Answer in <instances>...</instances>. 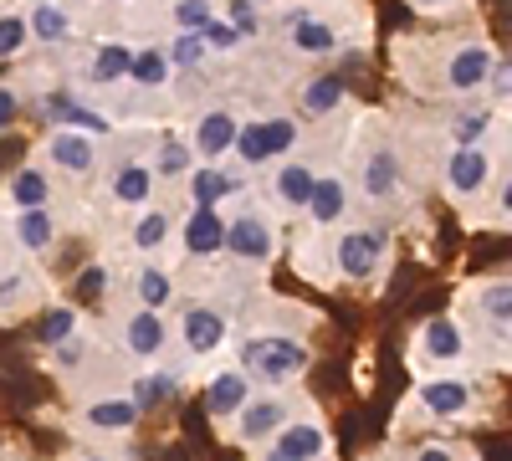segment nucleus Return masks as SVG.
<instances>
[{
	"label": "nucleus",
	"mask_w": 512,
	"mask_h": 461,
	"mask_svg": "<svg viewBox=\"0 0 512 461\" xmlns=\"http://www.w3.org/2000/svg\"><path fill=\"white\" fill-rule=\"evenodd\" d=\"M226 251L236 262H267L272 251H277V236H272V226L262 221V216H236V221H226Z\"/></svg>",
	"instance_id": "nucleus-9"
},
{
	"label": "nucleus",
	"mask_w": 512,
	"mask_h": 461,
	"mask_svg": "<svg viewBox=\"0 0 512 461\" xmlns=\"http://www.w3.org/2000/svg\"><path fill=\"white\" fill-rule=\"evenodd\" d=\"M246 400H251V380H246L241 369H221L216 380L205 385V410L216 415V421H231Z\"/></svg>",
	"instance_id": "nucleus-19"
},
{
	"label": "nucleus",
	"mask_w": 512,
	"mask_h": 461,
	"mask_svg": "<svg viewBox=\"0 0 512 461\" xmlns=\"http://www.w3.org/2000/svg\"><path fill=\"white\" fill-rule=\"evenodd\" d=\"M482 318H487V328L497 333V339H507V323H512V287H507V277H492L487 287H482Z\"/></svg>",
	"instance_id": "nucleus-28"
},
{
	"label": "nucleus",
	"mask_w": 512,
	"mask_h": 461,
	"mask_svg": "<svg viewBox=\"0 0 512 461\" xmlns=\"http://www.w3.org/2000/svg\"><path fill=\"white\" fill-rule=\"evenodd\" d=\"M241 374L246 380H262V385H287V380H297V374L308 369V344L303 339H287V333H272V339H251L246 349H241Z\"/></svg>",
	"instance_id": "nucleus-1"
},
{
	"label": "nucleus",
	"mask_w": 512,
	"mask_h": 461,
	"mask_svg": "<svg viewBox=\"0 0 512 461\" xmlns=\"http://www.w3.org/2000/svg\"><path fill=\"white\" fill-rule=\"evenodd\" d=\"M384 262H390V236H384L379 226H354L333 246V267L349 282H374L384 272Z\"/></svg>",
	"instance_id": "nucleus-2"
},
{
	"label": "nucleus",
	"mask_w": 512,
	"mask_h": 461,
	"mask_svg": "<svg viewBox=\"0 0 512 461\" xmlns=\"http://www.w3.org/2000/svg\"><path fill=\"white\" fill-rule=\"evenodd\" d=\"M88 354H93V339L77 328L67 344H57V369H82V359H88Z\"/></svg>",
	"instance_id": "nucleus-41"
},
{
	"label": "nucleus",
	"mask_w": 512,
	"mask_h": 461,
	"mask_svg": "<svg viewBox=\"0 0 512 461\" xmlns=\"http://www.w3.org/2000/svg\"><path fill=\"white\" fill-rule=\"evenodd\" d=\"M492 47L487 41H456V47L446 52V62H441V82H446V93H456V98H466V93H482L487 88V72H492Z\"/></svg>",
	"instance_id": "nucleus-3"
},
{
	"label": "nucleus",
	"mask_w": 512,
	"mask_h": 461,
	"mask_svg": "<svg viewBox=\"0 0 512 461\" xmlns=\"http://www.w3.org/2000/svg\"><path fill=\"white\" fill-rule=\"evenodd\" d=\"M492 123H497V113H492V108L456 113V123H451V149H472V144H482V139L492 134Z\"/></svg>",
	"instance_id": "nucleus-31"
},
{
	"label": "nucleus",
	"mask_w": 512,
	"mask_h": 461,
	"mask_svg": "<svg viewBox=\"0 0 512 461\" xmlns=\"http://www.w3.org/2000/svg\"><path fill=\"white\" fill-rule=\"evenodd\" d=\"M26 292H31V277H26V272L0 277V313H16V308L26 303Z\"/></svg>",
	"instance_id": "nucleus-42"
},
{
	"label": "nucleus",
	"mask_w": 512,
	"mask_h": 461,
	"mask_svg": "<svg viewBox=\"0 0 512 461\" xmlns=\"http://www.w3.org/2000/svg\"><path fill=\"white\" fill-rule=\"evenodd\" d=\"M359 185H364V195L369 200H395V190H400V154L395 149H369L364 159H359Z\"/></svg>",
	"instance_id": "nucleus-17"
},
{
	"label": "nucleus",
	"mask_w": 512,
	"mask_h": 461,
	"mask_svg": "<svg viewBox=\"0 0 512 461\" xmlns=\"http://www.w3.org/2000/svg\"><path fill=\"white\" fill-rule=\"evenodd\" d=\"M205 36L200 31H180L175 41H169V47H164V62H169V72H175V67H185V72H195V67H205Z\"/></svg>",
	"instance_id": "nucleus-34"
},
{
	"label": "nucleus",
	"mask_w": 512,
	"mask_h": 461,
	"mask_svg": "<svg viewBox=\"0 0 512 461\" xmlns=\"http://www.w3.org/2000/svg\"><path fill=\"white\" fill-rule=\"evenodd\" d=\"M82 461H113V456H82Z\"/></svg>",
	"instance_id": "nucleus-49"
},
{
	"label": "nucleus",
	"mask_w": 512,
	"mask_h": 461,
	"mask_svg": "<svg viewBox=\"0 0 512 461\" xmlns=\"http://www.w3.org/2000/svg\"><path fill=\"white\" fill-rule=\"evenodd\" d=\"M272 446H282V451H292V456H303V461H323L328 436H323L318 421H287V426L272 436Z\"/></svg>",
	"instance_id": "nucleus-24"
},
{
	"label": "nucleus",
	"mask_w": 512,
	"mask_h": 461,
	"mask_svg": "<svg viewBox=\"0 0 512 461\" xmlns=\"http://www.w3.org/2000/svg\"><path fill=\"white\" fill-rule=\"evenodd\" d=\"M420 11H446V6H456V0H415Z\"/></svg>",
	"instance_id": "nucleus-48"
},
{
	"label": "nucleus",
	"mask_w": 512,
	"mask_h": 461,
	"mask_svg": "<svg viewBox=\"0 0 512 461\" xmlns=\"http://www.w3.org/2000/svg\"><path fill=\"white\" fill-rule=\"evenodd\" d=\"M16 118H21V93L16 88H0V129H11Z\"/></svg>",
	"instance_id": "nucleus-45"
},
{
	"label": "nucleus",
	"mask_w": 512,
	"mask_h": 461,
	"mask_svg": "<svg viewBox=\"0 0 512 461\" xmlns=\"http://www.w3.org/2000/svg\"><path fill=\"white\" fill-rule=\"evenodd\" d=\"M344 98H349V82H344V77H333V72H323V77H308V88H303V113H313V118H328V113H338V108H344Z\"/></svg>",
	"instance_id": "nucleus-26"
},
{
	"label": "nucleus",
	"mask_w": 512,
	"mask_h": 461,
	"mask_svg": "<svg viewBox=\"0 0 512 461\" xmlns=\"http://www.w3.org/2000/svg\"><path fill=\"white\" fill-rule=\"evenodd\" d=\"M154 170L144 159H118V170H113V180H108V190H113V200L118 205H128V211H149V200H154Z\"/></svg>",
	"instance_id": "nucleus-15"
},
{
	"label": "nucleus",
	"mask_w": 512,
	"mask_h": 461,
	"mask_svg": "<svg viewBox=\"0 0 512 461\" xmlns=\"http://www.w3.org/2000/svg\"><path fill=\"white\" fill-rule=\"evenodd\" d=\"M251 6H272V0H251Z\"/></svg>",
	"instance_id": "nucleus-50"
},
{
	"label": "nucleus",
	"mask_w": 512,
	"mask_h": 461,
	"mask_svg": "<svg viewBox=\"0 0 512 461\" xmlns=\"http://www.w3.org/2000/svg\"><path fill=\"white\" fill-rule=\"evenodd\" d=\"M6 200L16 205V211H47L52 205V175L41 170V164H21V170L11 175V185H6Z\"/></svg>",
	"instance_id": "nucleus-20"
},
{
	"label": "nucleus",
	"mask_w": 512,
	"mask_h": 461,
	"mask_svg": "<svg viewBox=\"0 0 512 461\" xmlns=\"http://www.w3.org/2000/svg\"><path fill=\"white\" fill-rule=\"evenodd\" d=\"M420 410L431 415V421H461L466 410H472V400H477V390L461 380V374H441V380H431V385H420Z\"/></svg>",
	"instance_id": "nucleus-7"
},
{
	"label": "nucleus",
	"mask_w": 512,
	"mask_h": 461,
	"mask_svg": "<svg viewBox=\"0 0 512 461\" xmlns=\"http://www.w3.org/2000/svg\"><path fill=\"white\" fill-rule=\"evenodd\" d=\"M128 82H134V88H164V82H169L164 47H144V52H134V62H128Z\"/></svg>",
	"instance_id": "nucleus-32"
},
{
	"label": "nucleus",
	"mask_w": 512,
	"mask_h": 461,
	"mask_svg": "<svg viewBox=\"0 0 512 461\" xmlns=\"http://www.w3.org/2000/svg\"><path fill=\"white\" fill-rule=\"evenodd\" d=\"M236 129H241V118H236L231 108H205V113L195 118V129H190V154H195L200 164H216L221 154H231Z\"/></svg>",
	"instance_id": "nucleus-5"
},
{
	"label": "nucleus",
	"mask_w": 512,
	"mask_h": 461,
	"mask_svg": "<svg viewBox=\"0 0 512 461\" xmlns=\"http://www.w3.org/2000/svg\"><path fill=\"white\" fill-rule=\"evenodd\" d=\"M180 246H185V257H195V262L221 257L226 251V216L221 211H190V221L180 226Z\"/></svg>",
	"instance_id": "nucleus-13"
},
{
	"label": "nucleus",
	"mask_w": 512,
	"mask_h": 461,
	"mask_svg": "<svg viewBox=\"0 0 512 461\" xmlns=\"http://www.w3.org/2000/svg\"><path fill=\"white\" fill-rule=\"evenodd\" d=\"M175 26L180 31H205L210 21H216V6H210V0H175Z\"/></svg>",
	"instance_id": "nucleus-39"
},
{
	"label": "nucleus",
	"mask_w": 512,
	"mask_h": 461,
	"mask_svg": "<svg viewBox=\"0 0 512 461\" xmlns=\"http://www.w3.org/2000/svg\"><path fill=\"white\" fill-rule=\"evenodd\" d=\"M226 313L221 308H210V303H195V308H185V318H180V339H185V349L195 354V359H210L221 344H226Z\"/></svg>",
	"instance_id": "nucleus-8"
},
{
	"label": "nucleus",
	"mask_w": 512,
	"mask_h": 461,
	"mask_svg": "<svg viewBox=\"0 0 512 461\" xmlns=\"http://www.w3.org/2000/svg\"><path fill=\"white\" fill-rule=\"evenodd\" d=\"M236 190V180L226 170H216V164H195L190 170V200L195 211H221V200Z\"/></svg>",
	"instance_id": "nucleus-23"
},
{
	"label": "nucleus",
	"mask_w": 512,
	"mask_h": 461,
	"mask_svg": "<svg viewBox=\"0 0 512 461\" xmlns=\"http://www.w3.org/2000/svg\"><path fill=\"white\" fill-rule=\"evenodd\" d=\"M47 159H52V170H62V175H93L98 170V139L77 134V129H57L47 139Z\"/></svg>",
	"instance_id": "nucleus-11"
},
{
	"label": "nucleus",
	"mask_w": 512,
	"mask_h": 461,
	"mask_svg": "<svg viewBox=\"0 0 512 461\" xmlns=\"http://www.w3.org/2000/svg\"><path fill=\"white\" fill-rule=\"evenodd\" d=\"M262 461H303V456H292V451H282V446H272V441H267V451H262Z\"/></svg>",
	"instance_id": "nucleus-47"
},
{
	"label": "nucleus",
	"mask_w": 512,
	"mask_h": 461,
	"mask_svg": "<svg viewBox=\"0 0 512 461\" xmlns=\"http://www.w3.org/2000/svg\"><path fill=\"white\" fill-rule=\"evenodd\" d=\"M149 170H154V180H159V175H164V180H180V175L195 170V154H190V144H175V139H169V144H159V154H154Z\"/></svg>",
	"instance_id": "nucleus-36"
},
{
	"label": "nucleus",
	"mask_w": 512,
	"mask_h": 461,
	"mask_svg": "<svg viewBox=\"0 0 512 461\" xmlns=\"http://www.w3.org/2000/svg\"><path fill=\"white\" fill-rule=\"evenodd\" d=\"M175 395H180V380H175V374H144L139 390L128 395V400H134L139 410H149V405H159V400H175Z\"/></svg>",
	"instance_id": "nucleus-37"
},
{
	"label": "nucleus",
	"mask_w": 512,
	"mask_h": 461,
	"mask_svg": "<svg viewBox=\"0 0 512 461\" xmlns=\"http://www.w3.org/2000/svg\"><path fill=\"white\" fill-rule=\"evenodd\" d=\"M16 246L31 251V257H41V251H52L57 246V216H52V205L47 211H16Z\"/></svg>",
	"instance_id": "nucleus-21"
},
{
	"label": "nucleus",
	"mask_w": 512,
	"mask_h": 461,
	"mask_svg": "<svg viewBox=\"0 0 512 461\" xmlns=\"http://www.w3.org/2000/svg\"><path fill=\"white\" fill-rule=\"evenodd\" d=\"M420 354L431 364H461L466 359V333L456 318H425L420 323Z\"/></svg>",
	"instance_id": "nucleus-16"
},
{
	"label": "nucleus",
	"mask_w": 512,
	"mask_h": 461,
	"mask_svg": "<svg viewBox=\"0 0 512 461\" xmlns=\"http://www.w3.org/2000/svg\"><path fill=\"white\" fill-rule=\"evenodd\" d=\"M103 287H108V267L93 262V267H82V272H77V298H98Z\"/></svg>",
	"instance_id": "nucleus-43"
},
{
	"label": "nucleus",
	"mask_w": 512,
	"mask_h": 461,
	"mask_svg": "<svg viewBox=\"0 0 512 461\" xmlns=\"http://www.w3.org/2000/svg\"><path fill=\"white\" fill-rule=\"evenodd\" d=\"M31 6H47V0H31Z\"/></svg>",
	"instance_id": "nucleus-51"
},
{
	"label": "nucleus",
	"mask_w": 512,
	"mask_h": 461,
	"mask_svg": "<svg viewBox=\"0 0 512 461\" xmlns=\"http://www.w3.org/2000/svg\"><path fill=\"white\" fill-rule=\"evenodd\" d=\"M415 461H456V451L446 446V441H431V446H420V456Z\"/></svg>",
	"instance_id": "nucleus-46"
},
{
	"label": "nucleus",
	"mask_w": 512,
	"mask_h": 461,
	"mask_svg": "<svg viewBox=\"0 0 512 461\" xmlns=\"http://www.w3.org/2000/svg\"><path fill=\"white\" fill-rule=\"evenodd\" d=\"M441 180H446L451 195H482L487 180H492V149H487V144L451 149L446 164H441Z\"/></svg>",
	"instance_id": "nucleus-6"
},
{
	"label": "nucleus",
	"mask_w": 512,
	"mask_h": 461,
	"mask_svg": "<svg viewBox=\"0 0 512 461\" xmlns=\"http://www.w3.org/2000/svg\"><path fill=\"white\" fill-rule=\"evenodd\" d=\"M231 421H236V441H241V446H267V441L292 421V415H287V400H282V395H251V400L231 415Z\"/></svg>",
	"instance_id": "nucleus-4"
},
{
	"label": "nucleus",
	"mask_w": 512,
	"mask_h": 461,
	"mask_svg": "<svg viewBox=\"0 0 512 461\" xmlns=\"http://www.w3.org/2000/svg\"><path fill=\"white\" fill-rule=\"evenodd\" d=\"M287 47L303 52V57H328V52H338V31H333L328 21L303 16L297 26H287Z\"/></svg>",
	"instance_id": "nucleus-25"
},
{
	"label": "nucleus",
	"mask_w": 512,
	"mask_h": 461,
	"mask_svg": "<svg viewBox=\"0 0 512 461\" xmlns=\"http://www.w3.org/2000/svg\"><path fill=\"white\" fill-rule=\"evenodd\" d=\"M139 405L128 400V395H98L82 405V426L88 431H108V436H123V431H134L139 426Z\"/></svg>",
	"instance_id": "nucleus-14"
},
{
	"label": "nucleus",
	"mask_w": 512,
	"mask_h": 461,
	"mask_svg": "<svg viewBox=\"0 0 512 461\" xmlns=\"http://www.w3.org/2000/svg\"><path fill=\"white\" fill-rule=\"evenodd\" d=\"M123 349L134 354V359H159L164 354V344H169V323H164V313H149V308H134L123 318Z\"/></svg>",
	"instance_id": "nucleus-12"
},
{
	"label": "nucleus",
	"mask_w": 512,
	"mask_h": 461,
	"mask_svg": "<svg viewBox=\"0 0 512 461\" xmlns=\"http://www.w3.org/2000/svg\"><path fill=\"white\" fill-rule=\"evenodd\" d=\"M200 36H205V52H236V47H241V31H236L231 21H221V16L210 21Z\"/></svg>",
	"instance_id": "nucleus-40"
},
{
	"label": "nucleus",
	"mask_w": 512,
	"mask_h": 461,
	"mask_svg": "<svg viewBox=\"0 0 512 461\" xmlns=\"http://www.w3.org/2000/svg\"><path fill=\"white\" fill-rule=\"evenodd\" d=\"M26 47H31V31H26V16L6 11V16H0V62H11V57H21Z\"/></svg>",
	"instance_id": "nucleus-38"
},
{
	"label": "nucleus",
	"mask_w": 512,
	"mask_h": 461,
	"mask_svg": "<svg viewBox=\"0 0 512 461\" xmlns=\"http://www.w3.org/2000/svg\"><path fill=\"white\" fill-rule=\"evenodd\" d=\"M128 62H134V47H128V41H103L98 57H93V82L113 88V82L128 77Z\"/></svg>",
	"instance_id": "nucleus-30"
},
{
	"label": "nucleus",
	"mask_w": 512,
	"mask_h": 461,
	"mask_svg": "<svg viewBox=\"0 0 512 461\" xmlns=\"http://www.w3.org/2000/svg\"><path fill=\"white\" fill-rule=\"evenodd\" d=\"M77 308H47L36 318V344H47V349H57V344H67L72 333H77Z\"/></svg>",
	"instance_id": "nucleus-33"
},
{
	"label": "nucleus",
	"mask_w": 512,
	"mask_h": 461,
	"mask_svg": "<svg viewBox=\"0 0 512 461\" xmlns=\"http://www.w3.org/2000/svg\"><path fill=\"white\" fill-rule=\"evenodd\" d=\"M134 298H139V308L164 313L169 303H175V272H164V267H139V277H134Z\"/></svg>",
	"instance_id": "nucleus-27"
},
{
	"label": "nucleus",
	"mask_w": 512,
	"mask_h": 461,
	"mask_svg": "<svg viewBox=\"0 0 512 461\" xmlns=\"http://www.w3.org/2000/svg\"><path fill=\"white\" fill-rule=\"evenodd\" d=\"M262 123V149H267V164H277V159H287L292 149H297V139H303V129H297V118H256Z\"/></svg>",
	"instance_id": "nucleus-29"
},
{
	"label": "nucleus",
	"mask_w": 512,
	"mask_h": 461,
	"mask_svg": "<svg viewBox=\"0 0 512 461\" xmlns=\"http://www.w3.org/2000/svg\"><path fill=\"white\" fill-rule=\"evenodd\" d=\"M231 26H236L241 36H251L256 26H262V21H256V6H251V0H236V6H231Z\"/></svg>",
	"instance_id": "nucleus-44"
},
{
	"label": "nucleus",
	"mask_w": 512,
	"mask_h": 461,
	"mask_svg": "<svg viewBox=\"0 0 512 461\" xmlns=\"http://www.w3.org/2000/svg\"><path fill=\"white\" fill-rule=\"evenodd\" d=\"M169 236H175V216H169V211H144L139 226H134V246L139 251H159Z\"/></svg>",
	"instance_id": "nucleus-35"
},
{
	"label": "nucleus",
	"mask_w": 512,
	"mask_h": 461,
	"mask_svg": "<svg viewBox=\"0 0 512 461\" xmlns=\"http://www.w3.org/2000/svg\"><path fill=\"white\" fill-rule=\"evenodd\" d=\"M349 205H354V200H349V180H344V175H318L303 211H308L313 231H328V226H338V221L349 216Z\"/></svg>",
	"instance_id": "nucleus-10"
},
{
	"label": "nucleus",
	"mask_w": 512,
	"mask_h": 461,
	"mask_svg": "<svg viewBox=\"0 0 512 461\" xmlns=\"http://www.w3.org/2000/svg\"><path fill=\"white\" fill-rule=\"evenodd\" d=\"M313 170L303 159H277V170H272V195H277V205L282 211H303L308 205V195H313Z\"/></svg>",
	"instance_id": "nucleus-18"
},
{
	"label": "nucleus",
	"mask_w": 512,
	"mask_h": 461,
	"mask_svg": "<svg viewBox=\"0 0 512 461\" xmlns=\"http://www.w3.org/2000/svg\"><path fill=\"white\" fill-rule=\"evenodd\" d=\"M26 31H31V41H41V47H62V41L72 36V16H67L62 0H47V6H31Z\"/></svg>",
	"instance_id": "nucleus-22"
}]
</instances>
